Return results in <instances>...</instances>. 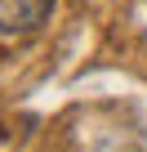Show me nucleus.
<instances>
[{"mask_svg": "<svg viewBox=\"0 0 147 152\" xmlns=\"http://www.w3.org/2000/svg\"><path fill=\"white\" fill-rule=\"evenodd\" d=\"M54 9V0H0V36H31Z\"/></svg>", "mask_w": 147, "mask_h": 152, "instance_id": "f257e3e1", "label": "nucleus"}]
</instances>
